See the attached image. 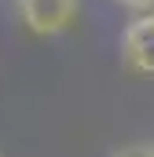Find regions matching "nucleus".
<instances>
[{"instance_id":"f257e3e1","label":"nucleus","mask_w":154,"mask_h":157,"mask_svg":"<svg viewBox=\"0 0 154 157\" xmlns=\"http://www.w3.org/2000/svg\"><path fill=\"white\" fill-rule=\"evenodd\" d=\"M18 22L33 37H59L81 15V0H15Z\"/></svg>"},{"instance_id":"f03ea898","label":"nucleus","mask_w":154,"mask_h":157,"mask_svg":"<svg viewBox=\"0 0 154 157\" xmlns=\"http://www.w3.org/2000/svg\"><path fill=\"white\" fill-rule=\"evenodd\" d=\"M121 62L136 77H154V11H140L121 29Z\"/></svg>"},{"instance_id":"20e7f679","label":"nucleus","mask_w":154,"mask_h":157,"mask_svg":"<svg viewBox=\"0 0 154 157\" xmlns=\"http://www.w3.org/2000/svg\"><path fill=\"white\" fill-rule=\"evenodd\" d=\"M114 4L128 7V11H136V15H140V11H151V7H154V0H114Z\"/></svg>"},{"instance_id":"7ed1b4c3","label":"nucleus","mask_w":154,"mask_h":157,"mask_svg":"<svg viewBox=\"0 0 154 157\" xmlns=\"http://www.w3.org/2000/svg\"><path fill=\"white\" fill-rule=\"evenodd\" d=\"M110 157H154V143H125Z\"/></svg>"}]
</instances>
